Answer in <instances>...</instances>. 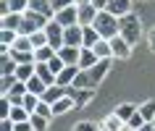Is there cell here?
<instances>
[{
  "mask_svg": "<svg viewBox=\"0 0 155 131\" xmlns=\"http://www.w3.org/2000/svg\"><path fill=\"white\" fill-rule=\"evenodd\" d=\"M105 11H110L113 16L124 18V16H126V13H131V0H108Z\"/></svg>",
  "mask_w": 155,
  "mask_h": 131,
  "instance_id": "obj_11",
  "label": "cell"
},
{
  "mask_svg": "<svg viewBox=\"0 0 155 131\" xmlns=\"http://www.w3.org/2000/svg\"><path fill=\"white\" fill-rule=\"evenodd\" d=\"M48 21H50V18L42 16V13H37V11H26V13H24V21H21V29H18V34H21V37H29V34L45 29V26H48Z\"/></svg>",
  "mask_w": 155,
  "mask_h": 131,
  "instance_id": "obj_3",
  "label": "cell"
},
{
  "mask_svg": "<svg viewBox=\"0 0 155 131\" xmlns=\"http://www.w3.org/2000/svg\"><path fill=\"white\" fill-rule=\"evenodd\" d=\"M58 55L66 66H79V55H82V47H61Z\"/></svg>",
  "mask_w": 155,
  "mask_h": 131,
  "instance_id": "obj_12",
  "label": "cell"
},
{
  "mask_svg": "<svg viewBox=\"0 0 155 131\" xmlns=\"http://www.w3.org/2000/svg\"><path fill=\"white\" fill-rule=\"evenodd\" d=\"M74 107H76L74 97H71V94H66V97H61L58 102H53V113H55V115H66V113H71Z\"/></svg>",
  "mask_w": 155,
  "mask_h": 131,
  "instance_id": "obj_17",
  "label": "cell"
},
{
  "mask_svg": "<svg viewBox=\"0 0 155 131\" xmlns=\"http://www.w3.org/2000/svg\"><path fill=\"white\" fill-rule=\"evenodd\" d=\"M29 11H37L48 18H55V11H53V3L50 0H29Z\"/></svg>",
  "mask_w": 155,
  "mask_h": 131,
  "instance_id": "obj_15",
  "label": "cell"
},
{
  "mask_svg": "<svg viewBox=\"0 0 155 131\" xmlns=\"http://www.w3.org/2000/svg\"><path fill=\"white\" fill-rule=\"evenodd\" d=\"M34 74H37V63H21V66L16 68V74H13V76H16L18 81H24V84H26Z\"/></svg>",
  "mask_w": 155,
  "mask_h": 131,
  "instance_id": "obj_18",
  "label": "cell"
},
{
  "mask_svg": "<svg viewBox=\"0 0 155 131\" xmlns=\"http://www.w3.org/2000/svg\"><path fill=\"white\" fill-rule=\"evenodd\" d=\"M118 34H121L124 40L134 47V45L142 40V18H139L134 11H131V13H126V16L121 18V29H118Z\"/></svg>",
  "mask_w": 155,
  "mask_h": 131,
  "instance_id": "obj_2",
  "label": "cell"
},
{
  "mask_svg": "<svg viewBox=\"0 0 155 131\" xmlns=\"http://www.w3.org/2000/svg\"><path fill=\"white\" fill-rule=\"evenodd\" d=\"M145 118H142V113H139V107H137V113H134V115H131V118H129V123H126V126H131V129H134V131H139V129H142V126H145Z\"/></svg>",
  "mask_w": 155,
  "mask_h": 131,
  "instance_id": "obj_37",
  "label": "cell"
},
{
  "mask_svg": "<svg viewBox=\"0 0 155 131\" xmlns=\"http://www.w3.org/2000/svg\"><path fill=\"white\" fill-rule=\"evenodd\" d=\"M82 29H84V45H82V47H90V50H92V47L100 42L97 29H95V26H82Z\"/></svg>",
  "mask_w": 155,
  "mask_h": 131,
  "instance_id": "obj_25",
  "label": "cell"
},
{
  "mask_svg": "<svg viewBox=\"0 0 155 131\" xmlns=\"http://www.w3.org/2000/svg\"><path fill=\"white\" fill-rule=\"evenodd\" d=\"M100 126H103V129H108V131H121L124 121H121V118H118V115H116V113H108L105 118L100 121Z\"/></svg>",
  "mask_w": 155,
  "mask_h": 131,
  "instance_id": "obj_24",
  "label": "cell"
},
{
  "mask_svg": "<svg viewBox=\"0 0 155 131\" xmlns=\"http://www.w3.org/2000/svg\"><path fill=\"white\" fill-rule=\"evenodd\" d=\"M95 55L100 58V60H113V50H110V40H100L97 45H95Z\"/></svg>",
  "mask_w": 155,
  "mask_h": 131,
  "instance_id": "obj_21",
  "label": "cell"
},
{
  "mask_svg": "<svg viewBox=\"0 0 155 131\" xmlns=\"http://www.w3.org/2000/svg\"><path fill=\"white\" fill-rule=\"evenodd\" d=\"M87 3H92V0H76V5H87Z\"/></svg>",
  "mask_w": 155,
  "mask_h": 131,
  "instance_id": "obj_46",
  "label": "cell"
},
{
  "mask_svg": "<svg viewBox=\"0 0 155 131\" xmlns=\"http://www.w3.org/2000/svg\"><path fill=\"white\" fill-rule=\"evenodd\" d=\"M82 45H84V29L79 24L68 26L63 34V47H82Z\"/></svg>",
  "mask_w": 155,
  "mask_h": 131,
  "instance_id": "obj_7",
  "label": "cell"
},
{
  "mask_svg": "<svg viewBox=\"0 0 155 131\" xmlns=\"http://www.w3.org/2000/svg\"><path fill=\"white\" fill-rule=\"evenodd\" d=\"M13 131H34V129H32V121H24V123H13Z\"/></svg>",
  "mask_w": 155,
  "mask_h": 131,
  "instance_id": "obj_41",
  "label": "cell"
},
{
  "mask_svg": "<svg viewBox=\"0 0 155 131\" xmlns=\"http://www.w3.org/2000/svg\"><path fill=\"white\" fill-rule=\"evenodd\" d=\"M100 131H108V129H103V126H100Z\"/></svg>",
  "mask_w": 155,
  "mask_h": 131,
  "instance_id": "obj_47",
  "label": "cell"
},
{
  "mask_svg": "<svg viewBox=\"0 0 155 131\" xmlns=\"http://www.w3.org/2000/svg\"><path fill=\"white\" fill-rule=\"evenodd\" d=\"M113 113L118 115L124 123H129V118L137 113V105H134V102H121V105H116V107H113Z\"/></svg>",
  "mask_w": 155,
  "mask_h": 131,
  "instance_id": "obj_19",
  "label": "cell"
},
{
  "mask_svg": "<svg viewBox=\"0 0 155 131\" xmlns=\"http://www.w3.org/2000/svg\"><path fill=\"white\" fill-rule=\"evenodd\" d=\"M79 71H82L79 66H66L63 71L55 76V84H58V87H66V89H68V87H74V81H76Z\"/></svg>",
  "mask_w": 155,
  "mask_h": 131,
  "instance_id": "obj_8",
  "label": "cell"
},
{
  "mask_svg": "<svg viewBox=\"0 0 155 131\" xmlns=\"http://www.w3.org/2000/svg\"><path fill=\"white\" fill-rule=\"evenodd\" d=\"M40 100H42V97H37V94H32V92H26L24 100H21V105H24L29 113H34V110H37V105H40Z\"/></svg>",
  "mask_w": 155,
  "mask_h": 131,
  "instance_id": "obj_32",
  "label": "cell"
},
{
  "mask_svg": "<svg viewBox=\"0 0 155 131\" xmlns=\"http://www.w3.org/2000/svg\"><path fill=\"white\" fill-rule=\"evenodd\" d=\"M139 131H153V123H145V126H142Z\"/></svg>",
  "mask_w": 155,
  "mask_h": 131,
  "instance_id": "obj_45",
  "label": "cell"
},
{
  "mask_svg": "<svg viewBox=\"0 0 155 131\" xmlns=\"http://www.w3.org/2000/svg\"><path fill=\"white\" fill-rule=\"evenodd\" d=\"M29 118H32V113H29L24 105H13V110H11V121L13 123H24V121H29Z\"/></svg>",
  "mask_w": 155,
  "mask_h": 131,
  "instance_id": "obj_29",
  "label": "cell"
},
{
  "mask_svg": "<svg viewBox=\"0 0 155 131\" xmlns=\"http://www.w3.org/2000/svg\"><path fill=\"white\" fill-rule=\"evenodd\" d=\"M53 3V11H63V8H71V5H76V0H50Z\"/></svg>",
  "mask_w": 155,
  "mask_h": 131,
  "instance_id": "obj_40",
  "label": "cell"
},
{
  "mask_svg": "<svg viewBox=\"0 0 155 131\" xmlns=\"http://www.w3.org/2000/svg\"><path fill=\"white\" fill-rule=\"evenodd\" d=\"M153 131H155V123H153Z\"/></svg>",
  "mask_w": 155,
  "mask_h": 131,
  "instance_id": "obj_48",
  "label": "cell"
},
{
  "mask_svg": "<svg viewBox=\"0 0 155 131\" xmlns=\"http://www.w3.org/2000/svg\"><path fill=\"white\" fill-rule=\"evenodd\" d=\"M92 26L97 29L100 40H113V37H118V29H121V18L113 16L110 11H100Z\"/></svg>",
  "mask_w": 155,
  "mask_h": 131,
  "instance_id": "obj_1",
  "label": "cell"
},
{
  "mask_svg": "<svg viewBox=\"0 0 155 131\" xmlns=\"http://www.w3.org/2000/svg\"><path fill=\"white\" fill-rule=\"evenodd\" d=\"M26 89L32 92V94H37V97H42V94H45V89H48V84H45V81H42V79H40V76L34 74L32 79L26 81Z\"/></svg>",
  "mask_w": 155,
  "mask_h": 131,
  "instance_id": "obj_23",
  "label": "cell"
},
{
  "mask_svg": "<svg viewBox=\"0 0 155 131\" xmlns=\"http://www.w3.org/2000/svg\"><path fill=\"white\" fill-rule=\"evenodd\" d=\"M29 11V0H11V13H26Z\"/></svg>",
  "mask_w": 155,
  "mask_h": 131,
  "instance_id": "obj_38",
  "label": "cell"
},
{
  "mask_svg": "<svg viewBox=\"0 0 155 131\" xmlns=\"http://www.w3.org/2000/svg\"><path fill=\"white\" fill-rule=\"evenodd\" d=\"M45 34H48V42H50V47H53V50H61V47H63V34H66V29L58 24L55 18H50V21H48Z\"/></svg>",
  "mask_w": 155,
  "mask_h": 131,
  "instance_id": "obj_4",
  "label": "cell"
},
{
  "mask_svg": "<svg viewBox=\"0 0 155 131\" xmlns=\"http://www.w3.org/2000/svg\"><path fill=\"white\" fill-rule=\"evenodd\" d=\"M100 58L95 55V50H90V47H82V55H79V68L82 71H87V68H92V66L97 63Z\"/></svg>",
  "mask_w": 155,
  "mask_h": 131,
  "instance_id": "obj_20",
  "label": "cell"
},
{
  "mask_svg": "<svg viewBox=\"0 0 155 131\" xmlns=\"http://www.w3.org/2000/svg\"><path fill=\"white\" fill-rule=\"evenodd\" d=\"M66 94H68V89H66V87H58V84H53V87H48V89H45V94H42V102L53 105V102H58V100L66 97Z\"/></svg>",
  "mask_w": 155,
  "mask_h": 131,
  "instance_id": "obj_13",
  "label": "cell"
},
{
  "mask_svg": "<svg viewBox=\"0 0 155 131\" xmlns=\"http://www.w3.org/2000/svg\"><path fill=\"white\" fill-rule=\"evenodd\" d=\"M18 40V32L13 29H0V47H13Z\"/></svg>",
  "mask_w": 155,
  "mask_h": 131,
  "instance_id": "obj_28",
  "label": "cell"
},
{
  "mask_svg": "<svg viewBox=\"0 0 155 131\" xmlns=\"http://www.w3.org/2000/svg\"><path fill=\"white\" fill-rule=\"evenodd\" d=\"M16 68H18V63L13 60V55H11V53H0V76L16 74Z\"/></svg>",
  "mask_w": 155,
  "mask_h": 131,
  "instance_id": "obj_14",
  "label": "cell"
},
{
  "mask_svg": "<svg viewBox=\"0 0 155 131\" xmlns=\"http://www.w3.org/2000/svg\"><path fill=\"white\" fill-rule=\"evenodd\" d=\"M68 94H71L74 102H76V110L87 107L92 100H95V89H74V87H68Z\"/></svg>",
  "mask_w": 155,
  "mask_h": 131,
  "instance_id": "obj_9",
  "label": "cell"
},
{
  "mask_svg": "<svg viewBox=\"0 0 155 131\" xmlns=\"http://www.w3.org/2000/svg\"><path fill=\"white\" fill-rule=\"evenodd\" d=\"M110 50H113V60H129L131 58V45L124 40L121 34L110 40Z\"/></svg>",
  "mask_w": 155,
  "mask_h": 131,
  "instance_id": "obj_5",
  "label": "cell"
},
{
  "mask_svg": "<svg viewBox=\"0 0 155 131\" xmlns=\"http://www.w3.org/2000/svg\"><path fill=\"white\" fill-rule=\"evenodd\" d=\"M48 66H50V71H53V74H61V71H63V68H66V63H63V60H61V55H55V58H53V60H48Z\"/></svg>",
  "mask_w": 155,
  "mask_h": 131,
  "instance_id": "obj_39",
  "label": "cell"
},
{
  "mask_svg": "<svg viewBox=\"0 0 155 131\" xmlns=\"http://www.w3.org/2000/svg\"><path fill=\"white\" fill-rule=\"evenodd\" d=\"M29 40H32L34 50H40V47H45V45H50V42H48V34H45V29H40V32H34V34H29Z\"/></svg>",
  "mask_w": 155,
  "mask_h": 131,
  "instance_id": "obj_31",
  "label": "cell"
},
{
  "mask_svg": "<svg viewBox=\"0 0 155 131\" xmlns=\"http://www.w3.org/2000/svg\"><path fill=\"white\" fill-rule=\"evenodd\" d=\"M32 129L34 131H48V123H50V118H45V115H37V113H32Z\"/></svg>",
  "mask_w": 155,
  "mask_h": 131,
  "instance_id": "obj_33",
  "label": "cell"
},
{
  "mask_svg": "<svg viewBox=\"0 0 155 131\" xmlns=\"http://www.w3.org/2000/svg\"><path fill=\"white\" fill-rule=\"evenodd\" d=\"M55 21L63 29H68V26H76L79 24V5H71V8H63L55 13Z\"/></svg>",
  "mask_w": 155,
  "mask_h": 131,
  "instance_id": "obj_6",
  "label": "cell"
},
{
  "mask_svg": "<svg viewBox=\"0 0 155 131\" xmlns=\"http://www.w3.org/2000/svg\"><path fill=\"white\" fill-rule=\"evenodd\" d=\"M100 11L92 5V3H87V5H79V26H92L95 24V18H97Z\"/></svg>",
  "mask_w": 155,
  "mask_h": 131,
  "instance_id": "obj_10",
  "label": "cell"
},
{
  "mask_svg": "<svg viewBox=\"0 0 155 131\" xmlns=\"http://www.w3.org/2000/svg\"><path fill=\"white\" fill-rule=\"evenodd\" d=\"M55 55H58V50H53L50 45H45V47L34 50V63H48V60H53Z\"/></svg>",
  "mask_w": 155,
  "mask_h": 131,
  "instance_id": "obj_22",
  "label": "cell"
},
{
  "mask_svg": "<svg viewBox=\"0 0 155 131\" xmlns=\"http://www.w3.org/2000/svg\"><path fill=\"white\" fill-rule=\"evenodd\" d=\"M71 131H100V123H95V121H79Z\"/></svg>",
  "mask_w": 155,
  "mask_h": 131,
  "instance_id": "obj_36",
  "label": "cell"
},
{
  "mask_svg": "<svg viewBox=\"0 0 155 131\" xmlns=\"http://www.w3.org/2000/svg\"><path fill=\"white\" fill-rule=\"evenodd\" d=\"M139 113H142V118L147 123H155V100H145L139 105Z\"/></svg>",
  "mask_w": 155,
  "mask_h": 131,
  "instance_id": "obj_27",
  "label": "cell"
},
{
  "mask_svg": "<svg viewBox=\"0 0 155 131\" xmlns=\"http://www.w3.org/2000/svg\"><path fill=\"white\" fill-rule=\"evenodd\" d=\"M37 76H40V79L48 84V87H53V84H55V74L50 71V66H48V63H37Z\"/></svg>",
  "mask_w": 155,
  "mask_h": 131,
  "instance_id": "obj_26",
  "label": "cell"
},
{
  "mask_svg": "<svg viewBox=\"0 0 155 131\" xmlns=\"http://www.w3.org/2000/svg\"><path fill=\"white\" fill-rule=\"evenodd\" d=\"M21 21H24V13H8V16H0V29H13V32H18V29H21Z\"/></svg>",
  "mask_w": 155,
  "mask_h": 131,
  "instance_id": "obj_16",
  "label": "cell"
},
{
  "mask_svg": "<svg viewBox=\"0 0 155 131\" xmlns=\"http://www.w3.org/2000/svg\"><path fill=\"white\" fill-rule=\"evenodd\" d=\"M92 5L97 11H105V5H108V0H92Z\"/></svg>",
  "mask_w": 155,
  "mask_h": 131,
  "instance_id": "obj_44",
  "label": "cell"
},
{
  "mask_svg": "<svg viewBox=\"0 0 155 131\" xmlns=\"http://www.w3.org/2000/svg\"><path fill=\"white\" fill-rule=\"evenodd\" d=\"M13 84H16V76H0V97H5V94H11V89H13Z\"/></svg>",
  "mask_w": 155,
  "mask_h": 131,
  "instance_id": "obj_30",
  "label": "cell"
},
{
  "mask_svg": "<svg viewBox=\"0 0 155 131\" xmlns=\"http://www.w3.org/2000/svg\"><path fill=\"white\" fill-rule=\"evenodd\" d=\"M0 131H13V121L11 118H3L0 121Z\"/></svg>",
  "mask_w": 155,
  "mask_h": 131,
  "instance_id": "obj_43",
  "label": "cell"
},
{
  "mask_svg": "<svg viewBox=\"0 0 155 131\" xmlns=\"http://www.w3.org/2000/svg\"><path fill=\"white\" fill-rule=\"evenodd\" d=\"M11 55H13V60H16L18 66H21V63H34V53H21V50L11 47Z\"/></svg>",
  "mask_w": 155,
  "mask_h": 131,
  "instance_id": "obj_34",
  "label": "cell"
},
{
  "mask_svg": "<svg viewBox=\"0 0 155 131\" xmlns=\"http://www.w3.org/2000/svg\"><path fill=\"white\" fill-rule=\"evenodd\" d=\"M147 47H150V53H155V26L150 29V34H147Z\"/></svg>",
  "mask_w": 155,
  "mask_h": 131,
  "instance_id": "obj_42",
  "label": "cell"
},
{
  "mask_svg": "<svg viewBox=\"0 0 155 131\" xmlns=\"http://www.w3.org/2000/svg\"><path fill=\"white\" fill-rule=\"evenodd\" d=\"M11 110H13L11 97H0V121H3V118H11Z\"/></svg>",
  "mask_w": 155,
  "mask_h": 131,
  "instance_id": "obj_35",
  "label": "cell"
}]
</instances>
